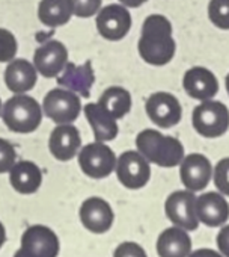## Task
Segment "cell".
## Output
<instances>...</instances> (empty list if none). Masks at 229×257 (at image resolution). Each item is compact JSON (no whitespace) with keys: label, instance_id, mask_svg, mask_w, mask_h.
I'll return each instance as SVG.
<instances>
[{"label":"cell","instance_id":"6da1fadb","mask_svg":"<svg viewBox=\"0 0 229 257\" xmlns=\"http://www.w3.org/2000/svg\"><path fill=\"white\" fill-rule=\"evenodd\" d=\"M138 49L140 58L150 65L163 67L169 64L176 50V44L172 38L170 22L160 14L146 17L142 26Z\"/></svg>","mask_w":229,"mask_h":257},{"label":"cell","instance_id":"7a4b0ae2","mask_svg":"<svg viewBox=\"0 0 229 257\" xmlns=\"http://www.w3.org/2000/svg\"><path fill=\"white\" fill-rule=\"evenodd\" d=\"M139 153L151 164L163 168H174L184 159V147L180 140L166 137L156 128H145L136 137Z\"/></svg>","mask_w":229,"mask_h":257},{"label":"cell","instance_id":"3957f363","mask_svg":"<svg viewBox=\"0 0 229 257\" xmlns=\"http://www.w3.org/2000/svg\"><path fill=\"white\" fill-rule=\"evenodd\" d=\"M4 122L11 132L32 134L42 121V107L40 103L26 94H16L2 107Z\"/></svg>","mask_w":229,"mask_h":257},{"label":"cell","instance_id":"277c9868","mask_svg":"<svg viewBox=\"0 0 229 257\" xmlns=\"http://www.w3.org/2000/svg\"><path fill=\"white\" fill-rule=\"evenodd\" d=\"M194 131L204 138H218L229 128V109L222 101L205 100L192 113Z\"/></svg>","mask_w":229,"mask_h":257},{"label":"cell","instance_id":"5b68a950","mask_svg":"<svg viewBox=\"0 0 229 257\" xmlns=\"http://www.w3.org/2000/svg\"><path fill=\"white\" fill-rule=\"evenodd\" d=\"M42 110L56 124H71L80 115L82 101L76 92L64 88H54L46 94Z\"/></svg>","mask_w":229,"mask_h":257},{"label":"cell","instance_id":"8992f818","mask_svg":"<svg viewBox=\"0 0 229 257\" xmlns=\"http://www.w3.org/2000/svg\"><path fill=\"white\" fill-rule=\"evenodd\" d=\"M78 165L90 179H104L116 167V155L104 143L95 141L82 147L78 153Z\"/></svg>","mask_w":229,"mask_h":257},{"label":"cell","instance_id":"52a82bcc","mask_svg":"<svg viewBox=\"0 0 229 257\" xmlns=\"http://www.w3.org/2000/svg\"><path fill=\"white\" fill-rule=\"evenodd\" d=\"M114 171L122 186L128 189H140L146 186L151 179L150 162L139 152L133 150L124 152L120 158H116Z\"/></svg>","mask_w":229,"mask_h":257},{"label":"cell","instance_id":"ba28073f","mask_svg":"<svg viewBox=\"0 0 229 257\" xmlns=\"http://www.w3.org/2000/svg\"><path fill=\"white\" fill-rule=\"evenodd\" d=\"M98 34L108 41H120L127 37L132 29V16L124 5H108L96 14Z\"/></svg>","mask_w":229,"mask_h":257},{"label":"cell","instance_id":"9c48e42d","mask_svg":"<svg viewBox=\"0 0 229 257\" xmlns=\"http://www.w3.org/2000/svg\"><path fill=\"white\" fill-rule=\"evenodd\" d=\"M196 197L192 191H175L172 192L164 203L166 216L176 227L184 230H196L199 227V219L194 209Z\"/></svg>","mask_w":229,"mask_h":257},{"label":"cell","instance_id":"30bf717a","mask_svg":"<svg viewBox=\"0 0 229 257\" xmlns=\"http://www.w3.org/2000/svg\"><path fill=\"white\" fill-rule=\"evenodd\" d=\"M150 119L162 128H170L181 121L182 107L175 95L170 92H154L145 104Z\"/></svg>","mask_w":229,"mask_h":257},{"label":"cell","instance_id":"8fae6325","mask_svg":"<svg viewBox=\"0 0 229 257\" xmlns=\"http://www.w3.org/2000/svg\"><path fill=\"white\" fill-rule=\"evenodd\" d=\"M59 239L46 225H30L22 236V251L26 257H58Z\"/></svg>","mask_w":229,"mask_h":257},{"label":"cell","instance_id":"7c38bea8","mask_svg":"<svg viewBox=\"0 0 229 257\" xmlns=\"http://www.w3.org/2000/svg\"><path fill=\"white\" fill-rule=\"evenodd\" d=\"M180 177L187 191L199 192L205 189L212 177V167L210 159L200 153L184 156L180 164Z\"/></svg>","mask_w":229,"mask_h":257},{"label":"cell","instance_id":"4fadbf2b","mask_svg":"<svg viewBox=\"0 0 229 257\" xmlns=\"http://www.w3.org/2000/svg\"><path fill=\"white\" fill-rule=\"evenodd\" d=\"M66 62H68V50L60 41L56 40L47 41L46 44L40 46L34 55V65L38 74L47 79L60 74Z\"/></svg>","mask_w":229,"mask_h":257},{"label":"cell","instance_id":"5bb4252c","mask_svg":"<svg viewBox=\"0 0 229 257\" xmlns=\"http://www.w3.org/2000/svg\"><path fill=\"white\" fill-rule=\"evenodd\" d=\"M82 147L78 128L72 124H58L48 140V150L54 159L60 162L71 161Z\"/></svg>","mask_w":229,"mask_h":257},{"label":"cell","instance_id":"9a60e30c","mask_svg":"<svg viewBox=\"0 0 229 257\" xmlns=\"http://www.w3.org/2000/svg\"><path fill=\"white\" fill-rule=\"evenodd\" d=\"M113 219L114 215L110 204L100 197L86 198L80 206V221L84 228L92 233L101 234L108 231Z\"/></svg>","mask_w":229,"mask_h":257},{"label":"cell","instance_id":"2e32d148","mask_svg":"<svg viewBox=\"0 0 229 257\" xmlns=\"http://www.w3.org/2000/svg\"><path fill=\"white\" fill-rule=\"evenodd\" d=\"M186 92L194 100H211L218 92V80L212 71L205 67H193L182 77Z\"/></svg>","mask_w":229,"mask_h":257},{"label":"cell","instance_id":"e0dca14e","mask_svg":"<svg viewBox=\"0 0 229 257\" xmlns=\"http://www.w3.org/2000/svg\"><path fill=\"white\" fill-rule=\"evenodd\" d=\"M196 216L208 227L223 225L229 218V204L218 192H205L196 198Z\"/></svg>","mask_w":229,"mask_h":257},{"label":"cell","instance_id":"ac0fdd59","mask_svg":"<svg viewBox=\"0 0 229 257\" xmlns=\"http://www.w3.org/2000/svg\"><path fill=\"white\" fill-rule=\"evenodd\" d=\"M5 85L14 94H26L32 91L38 80L35 65L26 59H12L5 70Z\"/></svg>","mask_w":229,"mask_h":257},{"label":"cell","instance_id":"d6986e66","mask_svg":"<svg viewBox=\"0 0 229 257\" xmlns=\"http://www.w3.org/2000/svg\"><path fill=\"white\" fill-rule=\"evenodd\" d=\"M83 110H84L88 122L90 124L94 131L95 141L107 143V141H113L118 137L120 127H118L116 119L108 112H106L104 107H101L98 103H88Z\"/></svg>","mask_w":229,"mask_h":257},{"label":"cell","instance_id":"ffe728a7","mask_svg":"<svg viewBox=\"0 0 229 257\" xmlns=\"http://www.w3.org/2000/svg\"><path fill=\"white\" fill-rule=\"evenodd\" d=\"M10 182L18 194L30 195L40 189L42 183V173L36 164L30 161H20L10 170Z\"/></svg>","mask_w":229,"mask_h":257},{"label":"cell","instance_id":"44dd1931","mask_svg":"<svg viewBox=\"0 0 229 257\" xmlns=\"http://www.w3.org/2000/svg\"><path fill=\"white\" fill-rule=\"evenodd\" d=\"M156 249L160 257H187L192 252V239L184 228L175 225L158 236Z\"/></svg>","mask_w":229,"mask_h":257},{"label":"cell","instance_id":"7402d4cb","mask_svg":"<svg viewBox=\"0 0 229 257\" xmlns=\"http://www.w3.org/2000/svg\"><path fill=\"white\" fill-rule=\"evenodd\" d=\"M95 82L94 70L90 62H86L83 65H74L66 62L65 73L62 77L58 79V83L62 86H66L70 91L80 94L83 97H88L90 94V88Z\"/></svg>","mask_w":229,"mask_h":257},{"label":"cell","instance_id":"603a6c76","mask_svg":"<svg viewBox=\"0 0 229 257\" xmlns=\"http://www.w3.org/2000/svg\"><path fill=\"white\" fill-rule=\"evenodd\" d=\"M72 16V5L70 0H41L38 5V19L48 28L65 26Z\"/></svg>","mask_w":229,"mask_h":257},{"label":"cell","instance_id":"cb8c5ba5","mask_svg":"<svg viewBox=\"0 0 229 257\" xmlns=\"http://www.w3.org/2000/svg\"><path fill=\"white\" fill-rule=\"evenodd\" d=\"M98 104L104 107V110L114 119H120L124 118L132 109V94L122 86H110L101 94Z\"/></svg>","mask_w":229,"mask_h":257},{"label":"cell","instance_id":"d4e9b609","mask_svg":"<svg viewBox=\"0 0 229 257\" xmlns=\"http://www.w3.org/2000/svg\"><path fill=\"white\" fill-rule=\"evenodd\" d=\"M208 19L216 28L228 31L229 29V0H210Z\"/></svg>","mask_w":229,"mask_h":257},{"label":"cell","instance_id":"484cf974","mask_svg":"<svg viewBox=\"0 0 229 257\" xmlns=\"http://www.w3.org/2000/svg\"><path fill=\"white\" fill-rule=\"evenodd\" d=\"M18 50L14 34L8 29L0 28V62H11Z\"/></svg>","mask_w":229,"mask_h":257},{"label":"cell","instance_id":"4316f807","mask_svg":"<svg viewBox=\"0 0 229 257\" xmlns=\"http://www.w3.org/2000/svg\"><path fill=\"white\" fill-rule=\"evenodd\" d=\"M212 173L214 185L218 192L223 195H229V158L218 161Z\"/></svg>","mask_w":229,"mask_h":257},{"label":"cell","instance_id":"83f0119b","mask_svg":"<svg viewBox=\"0 0 229 257\" xmlns=\"http://www.w3.org/2000/svg\"><path fill=\"white\" fill-rule=\"evenodd\" d=\"M72 5V14L80 19H89L98 14L102 0H70Z\"/></svg>","mask_w":229,"mask_h":257},{"label":"cell","instance_id":"f1b7e54d","mask_svg":"<svg viewBox=\"0 0 229 257\" xmlns=\"http://www.w3.org/2000/svg\"><path fill=\"white\" fill-rule=\"evenodd\" d=\"M16 161H17V153L14 146L10 141L0 138V174L10 173Z\"/></svg>","mask_w":229,"mask_h":257},{"label":"cell","instance_id":"f546056e","mask_svg":"<svg viewBox=\"0 0 229 257\" xmlns=\"http://www.w3.org/2000/svg\"><path fill=\"white\" fill-rule=\"evenodd\" d=\"M113 257H148L145 249L136 242H122L114 249Z\"/></svg>","mask_w":229,"mask_h":257},{"label":"cell","instance_id":"4dcf8cb0","mask_svg":"<svg viewBox=\"0 0 229 257\" xmlns=\"http://www.w3.org/2000/svg\"><path fill=\"white\" fill-rule=\"evenodd\" d=\"M216 243L218 246V251L229 257V225H224L222 227V230L218 231L217 234V239H216Z\"/></svg>","mask_w":229,"mask_h":257},{"label":"cell","instance_id":"1f68e13d","mask_svg":"<svg viewBox=\"0 0 229 257\" xmlns=\"http://www.w3.org/2000/svg\"><path fill=\"white\" fill-rule=\"evenodd\" d=\"M187 257H223L222 254H218L217 251L214 249H210V248H200V249H196L193 252H190Z\"/></svg>","mask_w":229,"mask_h":257},{"label":"cell","instance_id":"d6a6232c","mask_svg":"<svg viewBox=\"0 0 229 257\" xmlns=\"http://www.w3.org/2000/svg\"><path fill=\"white\" fill-rule=\"evenodd\" d=\"M120 2H121V5H124L127 8H139L145 2H148V0H120Z\"/></svg>","mask_w":229,"mask_h":257},{"label":"cell","instance_id":"836d02e7","mask_svg":"<svg viewBox=\"0 0 229 257\" xmlns=\"http://www.w3.org/2000/svg\"><path fill=\"white\" fill-rule=\"evenodd\" d=\"M5 240H6V231H5V227H4V224L0 222V248L4 246Z\"/></svg>","mask_w":229,"mask_h":257},{"label":"cell","instance_id":"e575fe53","mask_svg":"<svg viewBox=\"0 0 229 257\" xmlns=\"http://www.w3.org/2000/svg\"><path fill=\"white\" fill-rule=\"evenodd\" d=\"M14 257H26V255L23 254V251H22V248H20V249L14 254Z\"/></svg>","mask_w":229,"mask_h":257},{"label":"cell","instance_id":"d590c367","mask_svg":"<svg viewBox=\"0 0 229 257\" xmlns=\"http://www.w3.org/2000/svg\"><path fill=\"white\" fill-rule=\"evenodd\" d=\"M226 89H228V94H229V74L226 76Z\"/></svg>","mask_w":229,"mask_h":257},{"label":"cell","instance_id":"8d00e7d4","mask_svg":"<svg viewBox=\"0 0 229 257\" xmlns=\"http://www.w3.org/2000/svg\"><path fill=\"white\" fill-rule=\"evenodd\" d=\"M0 115H2V100H0Z\"/></svg>","mask_w":229,"mask_h":257}]
</instances>
